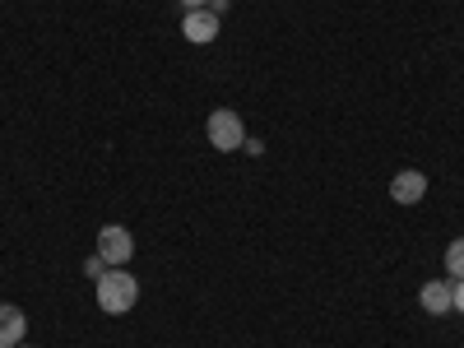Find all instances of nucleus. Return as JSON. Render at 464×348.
<instances>
[{"instance_id": "f257e3e1", "label": "nucleus", "mask_w": 464, "mask_h": 348, "mask_svg": "<svg viewBox=\"0 0 464 348\" xmlns=\"http://www.w3.org/2000/svg\"><path fill=\"white\" fill-rule=\"evenodd\" d=\"M135 302H140V284H135V275H126V265L107 269V275L98 279V306L107 316H126Z\"/></svg>"}, {"instance_id": "f03ea898", "label": "nucleus", "mask_w": 464, "mask_h": 348, "mask_svg": "<svg viewBox=\"0 0 464 348\" xmlns=\"http://www.w3.org/2000/svg\"><path fill=\"white\" fill-rule=\"evenodd\" d=\"M205 135L218 153H232V149H242L246 144V126H242V116L232 111V107H218L209 111V121H205Z\"/></svg>"}, {"instance_id": "7ed1b4c3", "label": "nucleus", "mask_w": 464, "mask_h": 348, "mask_svg": "<svg viewBox=\"0 0 464 348\" xmlns=\"http://www.w3.org/2000/svg\"><path fill=\"white\" fill-rule=\"evenodd\" d=\"M98 256H102L111 269H121V265L135 256V237H130L121 223H107V227L98 232Z\"/></svg>"}, {"instance_id": "20e7f679", "label": "nucleus", "mask_w": 464, "mask_h": 348, "mask_svg": "<svg viewBox=\"0 0 464 348\" xmlns=\"http://www.w3.org/2000/svg\"><path fill=\"white\" fill-rule=\"evenodd\" d=\"M218 28H223V19L205 5V10H186V19H181V33H186V43H196V47H209L214 37H218Z\"/></svg>"}, {"instance_id": "39448f33", "label": "nucleus", "mask_w": 464, "mask_h": 348, "mask_svg": "<svg viewBox=\"0 0 464 348\" xmlns=\"http://www.w3.org/2000/svg\"><path fill=\"white\" fill-rule=\"evenodd\" d=\"M418 302H422V312H428V316L455 312V279H432V284H422Z\"/></svg>"}, {"instance_id": "423d86ee", "label": "nucleus", "mask_w": 464, "mask_h": 348, "mask_svg": "<svg viewBox=\"0 0 464 348\" xmlns=\"http://www.w3.org/2000/svg\"><path fill=\"white\" fill-rule=\"evenodd\" d=\"M422 196H428V177H422L418 168H404L391 177V200L395 205H418Z\"/></svg>"}, {"instance_id": "0eeeda50", "label": "nucleus", "mask_w": 464, "mask_h": 348, "mask_svg": "<svg viewBox=\"0 0 464 348\" xmlns=\"http://www.w3.org/2000/svg\"><path fill=\"white\" fill-rule=\"evenodd\" d=\"M24 334H28V316L19 312V306L0 302V348H14V343H24Z\"/></svg>"}, {"instance_id": "6e6552de", "label": "nucleus", "mask_w": 464, "mask_h": 348, "mask_svg": "<svg viewBox=\"0 0 464 348\" xmlns=\"http://www.w3.org/2000/svg\"><path fill=\"white\" fill-rule=\"evenodd\" d=\"M446 269H450V279H455V284L464 279V237H455V242L446 246Z\"/></svg>"}, {"instance_id": "1a4fd4ad", "label": "nucleus", "mask_w": 464, "mask_h": 348, "mask_svg": "<svg viewBox=\"0 0 464 348\" xmlns=\"http://www.w3.org/2000/svg\"><path fill=\"white\" fill-rule=\"evenodd\" d=\"M107 269H111V265H107L102 256H89V260H84V275H89V279H102Z\"/></svg>"}, {"instance_id": "9d476101", "label": "nucleus", "mask_w": 464, "mask_h": 348, "mask_svg": "<svg viewBox=\"0 0 464 348\" xmlns=\"http://www.w3.org/2000/svg\"><path fill=\"white\" fill-rule=\"evenodd\" d=\"M455 312H459V316H464V279H459V284H455Z\"/></svg>"}, {"instance_id": "9b49d317", "label": "nucleus", "mask_w": 464, "mask_h": 348, "mask_svg": "<svg viewBox=\"0 0 464 348\" xmlns=\"http://www.w3.org/2000/svg\"><path fill=\"white\" fill-rule=\"evenodd\" d=\"M227 5H232V0H209V10H214V14H218V19H223V14H227Z\"/></svg>"}, {"instance_id": "f8f14e48", "label": "nucleus", "mask_w": 464, "mask_h": 348, "mask_svg": "<svg viewBox=\"0 0 464 348\" xmlns=\"http://www.w3.org/2000/svg\"><path fill=\"white\" fill-rule=\"evenodd\" d=\"M181 5H186V10H205V5H209V0H181Z\"/></svg>"}, {"instance_id": "ddd939ff", "label": "nucleus", "mask_w": 464, "mask_h": 348, "mask_svg": "<svg viewBox=\"0 0 464 348\" xmlns=\"http://www.w3.org/2000/svg\"><path fill=\"white\" fill-rule=\"evenodd\" d=\"M14 348H28V343H14Z\"/></svg>"}]
</instances>
